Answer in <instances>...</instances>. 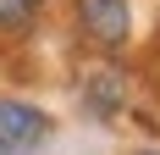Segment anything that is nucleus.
Masks as SVG:
<instances>
[{
    "instance_id": "nucleus-1",
    "label": "nucleus",
    "mask_w": 160,
    "mask_h": 155,
    "mask_svg": "<svg viewBox=\"0 0 160 155\" xmlns=\"http://www.w3.org/2000/svg\"><path fill=\"white\" fill-rule=\"evenodd\" d=\"M50 139V116L22 105V100H0V155H33Z\"/></svg>"
},
{
    "instance_id": "nucleus-3",
    "label": "nucleus",
    "mask_w": 160,
    "mask_h": 155,
    "mask_svg": "<svg viewBox=\"0 0 160 155\" xmlns=\"http://www.w3.org/2000/svg\"><path fill=\"white\" fill-rule=\"evenodd\" d=\"M44 0H0V28H28Z\"/></svg>"
},
{
    "instance_id": "nucleus-2",
    "label": "nucleus",
    "mask_w": 160,
    "mask_h": 155,
    "mask_svg": "<svg viewBox=\"0 0 160 155\" xmlns=\"http://www.w3.org/2000/svg\"><path fill=\"white\" fill-rule=\"evenodd\" d=\"M78 17H83V28L111 50L127 45V33H132V6L127 0H78Z\"/></svg>"
},
{
    "instance_id": "nucleus-5",
    "label": "nucleus",
    "mask_w": 160,
    "mask_h": 155,
    "mask_svg": "<svg viewBox=\"0 0 160 155\" xmlns=\"http://www.w3.org/2000/svg\"><path fill=\"white\" fill-rule=\"evenodd\" d=\"M144 155H160V150H144Z\"/></svg>"
},
{
    "instance_id": "nucleus-4",
    "label": "nucleus",
    "mask_w": 160,
    "mask_h": 155,
    "mask_svg": "<svg viewBox=\"0 0 160 155\" xmlns=\"http://www.w3.org/2000/svg\"><path fill=\"white\" fill-rule=\"evenodd\" d=\"M88 94H94V105H99V111H111V100L122 94V78H116V72H94Z\"/></svg>"
}]
</instances>
